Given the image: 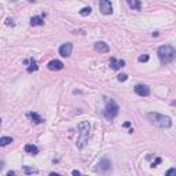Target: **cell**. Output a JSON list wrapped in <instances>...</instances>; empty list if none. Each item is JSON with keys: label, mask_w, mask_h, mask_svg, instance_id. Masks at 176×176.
I'll list each match as a JSON object with an SVG mask.
<instances>
[{"label": "cell", "mask_w": 176, "mask_h": 176, "mask_svg": "<svg viewBox=\"0 0 176 176\" xmlns=\"http://www.w3.org/2000/svg\"><path fill=\"white\" fill-rule=\"evenodd\" d=\"M89 130H91V125L88 121H81L80 124H78V131H80V134H78V138L76 140V146H77V149H84L88 143V138H89Z\"/></svg>", "instance_id": "obj_1"}, {"label": "cell", "mask_w": 176, "mask_h": 176, "mask_svg": "<svg viewBox=\"0 0 176 176\" xmlns=\"http://www.w3.org/2000/svg\"><path fill=\"white\" fill-rule=\"evenodd\" d=\"M147 120L150 121L153 125L155 127H160V128H169L172 125V118L168 117V116H164V114L160 113H147Z\"/></svg>", "instance_id": "obj_2"}, {"label": "cell", "mask_w": 176, "mask_h": 176, "mask_svg": "<svg viewBox=\"0 0 176 176\" xmlns=\"http://www.w3.org/2000/svg\"><path fill=\"white\" fill-rule=\"evenodd\" d=\"M157 55H158V59L162 65H166V63L173 62V59L176 57V51L172 46H161L157 51Z\"/></svg>", "instance_id": "obj_3"}, {"label": "cell", "mask_w": 176, "mask_h": 176, "mask_svg": "<svg viewBox=\"0 0 176 176\" xmlns=\"http://www.w3.org/2000/svg\"><path fill=\"white\" fill-rule=\"evenodd\" d=\"M118 105L116 103V100L114 99H109L107 102H106V106H105V110H103V114L106 118H114V117H117V114H118Z\"/></svg>", "instance_id": "obj_4"}, {"label": "cell", "mask_w": 176, "mask_h": 176, "mask_svg": "<svg viewBox=\"0 0 176 176\" xmlns=\"http://www.w3.org/2000/svg\"><path fill=\"white\" fill-rule=\"evenodd\" d=\"M95 171L100 172V173H106V172L112 171V161H110L107 157H103V158L98 162V166H96Z\"/></svg>", "instance_id": "obj_5"}, {"label": "cell", "mask_w": 176, "mask_h": 176, "mask_svg": "<svg viewBox=\"0 0 176 176\" xmlns=\"http://www.w3.org/2000/svg\"><path fill=\"white\" fill-rule=\"evenodd\" d=\"M99 8L103 15H110L113 14V6L110 0H99Z\"/></svg>", "instance_id": "obj_6"}, {"label": "cell", "mask_w": 176, "mask_h": 176, "mask_svg": "<svg viewBox=\"0 0 176 176\" xmlns=\"http://www.w3.org/2000/svg\"><path fill=\"white\" fill-rule=\"evenodd\" d=\"M135 94H138L139 96H149L150 95V87L146 84H136L134 88Z\"/></svg>", "instance_id": "obj_7"}, {"label": "cell", "mask_w": 176, "mask_h": 176, "mask_svg": "<svg viewBox=\"0 0 176 176\" xmlns=\"http://www.w3.org/2000/svg\"><path fill=\"white\" fill-rule=\"evenodd\" d=\"M72 51H73V44L72 43H65L62 46L59 47V55L63 58H67L72 55Z\"/></svg>", "instance_id": "obj_8"}, {"label": "cell", "mask_w": 176, "mask_h": 176, "mask_svg": "<svg viewBox=\"0 0 176 176\" xmlns=\"http://www.w3.org/2000/svg\"><path fill=\"white\" fill-rule=\"evenodd\" d=\"M94 48H95V51L99 52V54H106V52L110 51L109 44H106L105 42H96L95 46H94Z\"/></svg>", "instance_id": "obj_9"}, {"label": "cell", "mask_w": 176, "mask_h": 176, "mask_svg": "<svg viewBox=\"0 0 176 176\" xmlns=\"http://www.w3.org/2000/svg\"><path fill=\"white\" fill-rule=\"evenodd\" d=\"M47 67L50 69V70H62L63 69V63L61 62V61H58V59H52V61H50V62L47 63Z\"/></svg>", "instance_id": "obj_10"}, {"label": "cell", "mask_w": 176, "mask_h": 176, "mask_svg": "<svg viewBox=\"0 0 176 176\" xmlns=\"http://www.w3.org/2000/svg\"><path fill=\"white\" fill-rule=\"evenodd\" d=\"M125 66V61L123 59H116V58H110V67L113 70H118L121 67Z\"/></svg>", "instance_id": "obj_11"}, {"label": "cell", "mask_w": 176, "mask_h": 176, "mask_svg": "<svg viewBox=\"0 0 176 176\" xmlns=\"http://www.w3.org/2000/svg\"><path fill=\"white\" fill-rule=\"evenodd\" d=\"M28 117L35 123V124H42V123H44V120H43V117H40L39 114L36 113V112H29L28 113Z\"/></svg>", "instance_id": "obj_12"}, {"label": "cell", "mask_w": 176, "mask_h": 176, "mask_svg": "<svg viewBox=\"0 0 176 176\" xmlns=\"http://www.w3.org/2000/svg\"><path fill=\"white\" fill-rule=\"evenodd\" d=\"M127 3H128V6L132 10L140 11V8H142V1L140 0H127Z\"/></svg>", "instance_id": "obj_13"}, {"label": "cell", "mask_w": 176, "mask_h": 176, "mask_svg": "<svg viewBox=\"0 0 176 176\" xmlns=\"http://www.w3.org/2000/svg\"><path fill=\"white\" fill-rule=\"evenodd\" d=\"M30 25L32 26H43L44 25V19L42 17H33L30 18Z\"/></svg>", "instance_id": "obj_14"}, {"label": "cell", "mask_w": 176, "mask_h": 176, "mask_svg": "<svg viewBox=\"0 0 176 176\" xmlns=\"http://www.w3.org/2000/svg\"><path fill=\"white\" fill-rule=\"evenodd\" d=\"M25 151L26 153H29V154H37L39 153V147L37 146H35V145H26L25 146Z\"/></svg>", "instance_id": "obj_15"}, {"label": "cell", "mask_w": 176, "mask_h": 176, "mask_svg": "<svg viewBox=\"0 0 176 176\" xmlns=\"http://www.w3.org/2000/svg\"><path fill=\"white\" fill-rule=\"evenodd\" d=\"M10 143H12V138H11V136H3V138H0V146H1V147L8 146Z\"/></svg>", "instance_id": "obj_16"}, {"label": "cell", "mask_w": 176, "mask_h": 176, "mask_svg": "<svg viewBox=\"0 0 176 176\" xmlns=\"http://www.w3.org/2000/svg\"><path fill=\"white\" fill-rule=\"evenodd\" d=\"M37 69H39V66H37V62L33 59V58H30V65L28 66V72H29V73L36 72Z\"/></svg>", "instance_id": "obj_17"}, {"label": "cell", "mask_w": 176, "mask_h": 176, "mask_svg": "<svg viewBox=\"0 0 176 176\" xmlns=\"http://www.w3.org/2000/svg\"><path fill=\"white\" fill-rule=\"evenodd\" d=\"M24 172L30 175V173H39V169L37 168H30V166H24Z\"/></svg>", "instance_id": "obj_18"}, {"label": "cell", "mask_w": 176, "mask_h": 176, "mask_svg": "<svg viewBox=\"0 0 176 176\" xmlns=\"http://www.w3.org/2000/svg\"><path fill=\"white\" fill-rule=\"evenodd\" d=\"M91 8H89V7H84V8H81V10H80V15H83V17H87V15H89V14H91Z\"/></svg>", "instance_id": "obj_19"}, {"label": "cell", "mask_w": 176, "mask_h": 176, "mask_svg": "<svg viewBox=\"0 0 176 176\" xmlns=\"http://www.w3.org/2000/svg\"><path fill=\"white\" fill-rule=\"evenodd\" d=\"M149 55H147V54H143V55H140L139 58H138V61H139V62H147V61H149Z\"/></svg>", "instance_id": "obj_20"}, {"label": "cell", "mask_w": 176, "mask_h": 176, "mask_svg": "<svg viewBox=\"0 0 176 176\" xmlns=\"http://www.w3.org/2000/svg\"><path fill=\"white\" fill-rule=\"evenodd\" d=\"M127 78H128V76H127L125 73H123V74H118V76H117V80H118V81H127Z\"/></svg>", "instance_id": "obj_21"}, {"label": "cell", "mask_w": 176, "mask_h": 176, "mask_svg": "<svg viewBox=\"0 0 176 176\" xmlns=\"http://www.w3.org/2000/svg\"><path fill=\"white\" fill-rule=\"evenodd\" d=\"M6 24L8 26H15V24H14V21H12L11 18H7V19H6Z\"/></svg>", "instance_id": "obj_22"}, {"label": "cell", "mask_w": 176, "mask_h": 176, "mask_svg": "<svg viewBox=\"0 0 176 176\" xmlns=\"http://www.w3.org/2000/svg\"><path fill=\"white\" fill-rule=\"evenodd\" d=\"M161 161H162V160H161L160 157H158V158H157V160H155L154 162H153V164H151V166H153V168H154V166H157V164H160Z\"/></svg>", "instance_id": "obj_23"}, {"label": "cell", "mask_w": 176, "mask_h": 176, "mask_svg": "<svg viewBox=\"0 0 176 176\" xmlns=\"http://www.w3.org/2000/svg\"><path fill=\"white\" fill-rule=\"evenodd\" d=\"M173 173H176V169H175V168H172V169H169V171L166 172V175H173Z\"/></svg>", "instance_id": "obj_24"}, {"label": "cell", "mask_w": 176, "mask_h": 176, "mask_svg": "<svg viewBox=\"0 0 176 176\" xmlns=\"http://www.w3.org/2000/svg\"><path fill=\"white\" fill-rule=\"evenodd\" d=\"M72 175H74V176H78V175H80V171H77V169H74V171L72 172Z\"/></svg>", "instance_id": "obj_25"}, {"label": "cell", "mask_w": 176, "mask_h": 176, "mask_svg": "<svg viewBox=\"0 0 176 176\" xmlns=\"http://www.w3.org/2000/svg\"><path fill=\"white\" fill-rule=\"evenodd\" d=\"M7 175H8V176H11V175H15V172H14V171H8V172H7Z\"/></svg>", "instance_id": "obj_26"}, {"label": "cell", "mask_w": 176, "mask_h": 176, "mask_svg": "<svg viewBox=\"0 0 176 176\" xmlns=\"http://www.w3.org/2000/svg\"><path fill=\"white\" fill-rule=\"evenodd\" d=\"M3 166H4V162H3V161H0V169H3Z\"/></svg>", "instance_id": "obj_27"}, {"label": "cell", "mask_w": 176, "mask_h": 176, "mask_svg": "<svg viewBox=\"0 0 176 176\" xmlns=\"http://www.w3.org/2000/svg\"><path fill=\"white\" fill-rule=\"evenodd\" d=\"M0 125H1V118H0Z\"/></svg>", "instance_id": "obj_28"}]
</instances>
